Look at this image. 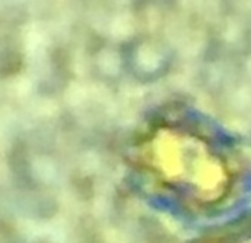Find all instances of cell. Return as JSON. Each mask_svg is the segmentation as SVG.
<instances>
[{
  "mask_svg": "<svg viewBox=\"0 0 251 243\" xmlns=\"http://www.w3.org/2000/svg\"><path fill=\"white\" fill-rule=\"evenodd\" d=\"M134 155L150 183L193 210L222 202L234 185L225 151L200 131L181 123L150 129L138 141Z\"/></svg>",
  "mask_w": 251,
  "mask_h": 243,
  "instance_id": "1",
  "label": "cell"
},
{
  "mask_svg": "<svg viewBox=\"0 0 251 243\" xmlns=\"http://www.w3.org/2000/svg\"><path fill=\"white\" fill-rule=\"evenodd\" d=\"M209 243H249V233L244 235L241 232L237 233H225L222 236H218L216 239L210 241Z\"/></svg>",
  "mask_w": 251,
  "mask_h": 243,
  "instance_id": "2",
  "label": "cell"
}]
</instances>
